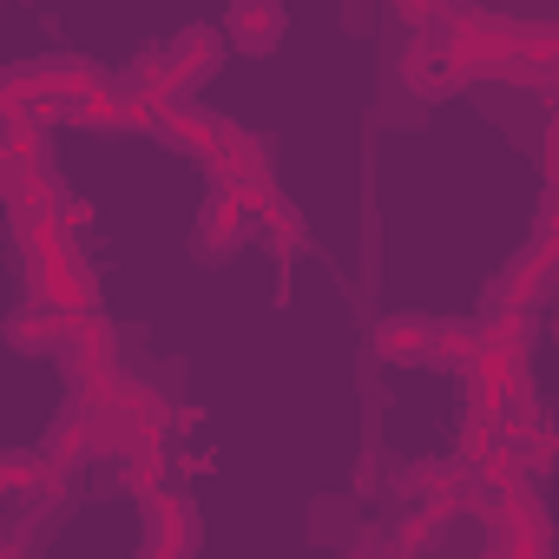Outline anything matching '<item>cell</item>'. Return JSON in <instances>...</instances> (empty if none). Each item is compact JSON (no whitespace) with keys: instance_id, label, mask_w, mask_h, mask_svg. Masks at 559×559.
<instances>
[{"instance_id":"cell-1","label":"cell","mask_w":559,"mask_h":559,"mask_svg":"<svg viewBox=\"0 0 559 559\" xmlns=\"http://www.w3.org/2000/svg\"><path fill=\"white\" fill-rule=\"evenodd\" d=\"M230 34H237V47L270 53L276 34H284V8H276V0H237V8H230Z\"/></svg>"},{"instance_id":"cell-2","label":"cell","mask_w":559,"mask_h":559,"mask_svg":"<svg viewBox=\"0 0 559 559\" xmlns=\"http://www.w3.org/2000/svg\"><path fill=\"white\" fill-rule=\"evenodd\" d=\"M428 336H435V330H428L421 317H395V323H382V336H376V343H382V356H389V362H421V356H428V349H421Z\"/></svg>"}]
</instances>
